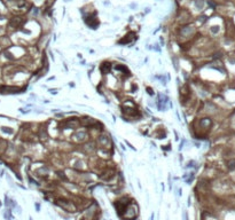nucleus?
Instances as JSON below:
<instances>
[{
  "label": "nucleus",
  "mask_w": 235,
  "mask_h": 220,
  "mask_svg": "<svg viewBox=\"0 0 235 220\" xmlns=\"http://www.w3.org/2000/svg\"><path fill=\"white\" fill-rule=\"evenodd\" d=\"M227 168H228L229 170H235V160H231V161H228L227 162Z\"/></svg>",
  "instance_id": "obj_1"
},
{
  "label": "nucleus",
  "mask_w": 235,
  "mask_h": 220,
  "mask_svg": "<svg viewBox=\"0 0 235 220\" xmlns=\"http://www.w3.org/2000/svg\"><path fill=\"white\" fill-rule=\"evenodd\" d=\"M7 128H8V127H2V131H4V132H7V133H13V130H7Z\"/></svg>",
  "instance_id": "obj_2"
}]
</instances>
